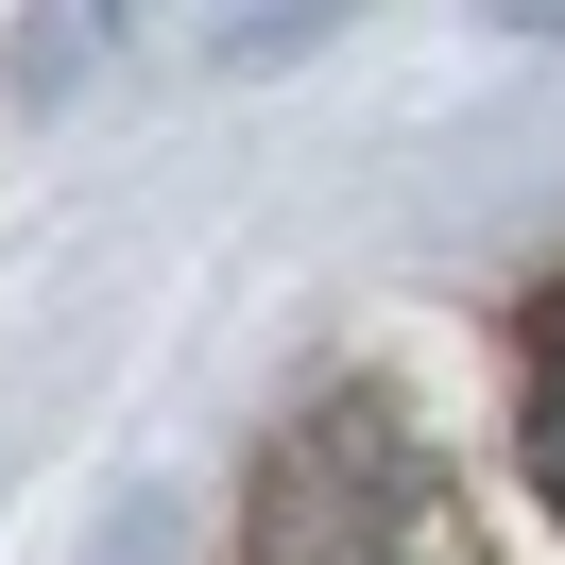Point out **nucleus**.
Returning a JSON list of instances; mask_svg holds the SVG:
<instances>
[{
  "label": "nucleus",
  "instance_id": "1",
  "mask_svg": "<svg viewBox=\"0 0 565 565\" xmlns=\"http://www.w3.org/2000/svg\"><path fill=\"white\" fill-rule=\"evenodd\" d=\"M531 480H548V514H565V309H548V343H531Z\"/></svg>",
  "mask_w": 565,
  "mask_h": 565
}]
</instances>
